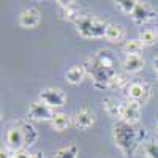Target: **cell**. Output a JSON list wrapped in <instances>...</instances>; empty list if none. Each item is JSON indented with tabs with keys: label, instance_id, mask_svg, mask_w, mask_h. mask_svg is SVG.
<instances>
[{
	"label": "cell",
	"instance_id": "cell-1",
	"mask_svg": "<svg viewBox=\"0 0 158 158\" xmlns=\"http://www.w3.org/2000/svg\"><path fill=\"white\" fill-rule=\"evenodd\" d=\"M146 138V130L136 125L120 122L114 127V141L125 155H133Z\"/></svg>",
	"mask_w": 158,
	"mask_h": 158
},
{
	"label": "cell",
	"instance_id": "cell-2",
	"mask_svg": "<svg viewBox=\"0 0 158 158\" xmlns=\"http://www.w3.org/2000/svg\"><path fill=\"white\" fill-rule=\"evenodd\" d=\"M84 67H85L87 73L90 74L92 82H94V85L97 89H108L109 79H112L117 74L115 68H109L106 65H103L95 56H90Z\"/></svg>",
	"mask_w": 158,
	"mask_h": 158
},
{
	"label": "cell",
	"instance_id": "cell-3",
	"mask_svg": "<svg viewBox=\"0 0 158 158\" xmlns=\"http://www.w3.org/2000/svg\"><path fill=\"white\" fill-rule=\"evenodd\" d=\"M106 22L92 15L81 16V19L76 22V32L82 38H101L106 35Z\"/></svg>",
	"mask_w": 158,
	"mask_h": 158
},
{
	"label": "cell",
	"instance_id": "cell-4",
	"mask_svg": "<svg viewBox=\"0 0 158 158\" xmlns=\"http://www.w3.org/2000/svg\"><path fill=\"white\" fill-rule=\"evenodd\" d=\"M40 101L44 103L51 109H54V108H62L65 104V101H67V97H65L62 89L48 87V89L41 90V94H40Z\"/></svg>",
	"mask_w": 158,
	"mask_h": 158
},
{
	"label": "cell",
	"instance_id": "cell-5",
	"mask_svg": "<svg viewBox=\"0 0 158 158\" xmlns=\"http://www.w3.org/2000/svg\"><path fill=\"white\" fill-rule=\"evenodd\" d=\"M125 94H127V97L131 101L138 103L141 106V104H144L149 100L150 89H149L147 84H144V82H131V84H128L125 87Z\"/></svg>",
	"mask_w": 158,
	"mask_h": 158
},
{
	"label": "cell",
	"instance_id": "cell-6",
	"mask_svg": "<svg viewBox=\"0 0 158 158\" xmlns=\"http://www.w3.org/2000/svg\"><path fill=\"white\" fill-rule=\"evenodd\" d=\"M141 117V106L138 103L128 100L127 103H122L120 106V118L122 122L125 123H131V125H136L138 120Z\"/></svg>",
	"mask_w": 158,
	"mask_h": 158
},
{
	"label": "cell",
	"instance_id": "cell-7",
	"mask_svg": "<svg viewBox=\"0 0 158 158\" xmlns=\"http://www.w3.org/2000/svg\"><path fill=\"white\" fill-rule=\"evenodd\" d=\"M29 115L33 118V120L38 122H46V120H52L54 117V111H52L49 106H46L41 101H33L29 106Z\"/></svg>",
	"mask_w": 158,
	"mask_h": 158
},
{
	"label": "cell",
	"instance_id": "cell-8",
	"mask_svg": "<svg viewBox=\"0 0 158 158\" xmlns=\"http://www.w3.org/2000/svg\"><path fill=\"white\" fill-rule=\"evenodd\" d=\"M59 6L62 8V18L65 21H70V22H77L81 19V6H79L77 2L74 0H70V2H63V0H59Z\"/></svg>",
	"mask_w": 158,
	"mask_h": 158
},
{
	"label": "cell",
	"instance_id": "cell-9",
	"mask_svg": "<svg viewBox=\"0 0 158 158\" xmlns=\"http://www.w3.org/2000/svg\"><path fill=\"white\" fill-rule=\"evenodd\" d=\"M152 16H153V10L146 2H138L135 11L131 13V19H133V22L135 24H139V25L141 24H146L147 21H150Z\"/></svg>",
	"mask_w": 158,
	"mask_h": 158
},
{
	"label": "cell",
	"instance_id": "cell-10",
	"mask_svg": "<svg viewBox=\"0 0 158 158\" xmlns=\"http://www.w3.org/2000/svg\"><path fill=\"white\" fill-rule=\"evenodd\" d=\"M40 19H41V13H40L38 8H29L21 13L19 16V24L21 27H25V29H32V27H36L40 24Z\"/></svg>",
	"mask_w": 158,
	"mask_h": 158
},
{
	"label": "cell",
	"instance_id": "cell-11",
	"mask_svg": "<svg viewBox=\"0 0 158 158\" xmlns=\"http://www.w3.org/2000/svg\"><path fill=\"white\" fill-rule=\"evenodd\" d=\"M95 123V114L92 112L89 108L79 109L74 115V125L79 130H89L92 125Z\"/></svg>",
	"mask_w": 158,
	"mask_h": 158
},
{
	"label": "cell",
	"instance_id": "cell-12",
	"mask_svg": "<svg viewBox=\"0 0 158 158\" xmlns=\"http://www.w3.org/2000/svg\"><path fill=\"white\" fill-rule=\"evenodd\" d=\"M18 127H19L21 133H22V138H24V146H33L36 138H38L36 128L30 122H19Z\"/></svg>",
	"mask_w": 158,
	"mask_h": 158
},
{
	"label": "cell",
	"instance_id": "cell-13",
	"mask_svg": "<svg viewBox=\"0 0 158 158\" xmlns=\"http://www.w3.org/2000/svg\"><path fill=\"white\" fill-rule=\"evenodd\" d=\"M5 139H6L8 146H10L11 149H15V150H19V149H22V146H24V138H22V133H21L19 127L10 128V130L6 131Z\"/></svg>",
	"mask_w": 158,
	"mask_h": 158
},
{
	"label": "cell",
	"instance_id": "cell-14",
	"mask_svg": "<svg viewBox=\"0 0 158 158\" xmlns=\"http://www.w3.org/2000/svg\"><path fill=\"white\" fill-rule=\"evenodd\" d=\"M144 67V57L141 54H133V56H127L123 60V68L130 73H138Z\"/></svg>",
	"mask_w": 158,
	"mask_h": 158
},
{
	"label": "cell",
	"instance_id": "cell-15",
	"mask_svg": "<svg viewBox=\"0 0 158 158\" xmlns=\"http://www.w3.org/2000/svg\"><path fill=\"white\" fill-rule=\"evenodd\" d=\"M85 73H87V70H85L84 65H74V67H71V68L67 71L65 77H67V81H68L70 84H79V82L84 79Z\"/></svg>",
	"mask_w": 158,
	"mask_h": 158
},
{
	"label": "cell",
	"instance_id": "cell-16",
	"mask_svg": "<svg viewBox=\"0 0 158 158\" xmlns=\"http://www.w3.org/2000/svg\"><path fill=\"white\" fill-rule=\"evenodd\" d=\"M104 38H106L109 43H120L123 40V29H122V25H118V24H108Z\"/></svg>",
	"mask_w": 158,
	"mask_h": 158
},
{
	"label": "cell",
	"instance_id": "cell-17",
	"mask_svg": "<svg viewBox=\"0 0 158 158\" xmlns=\"http://www.w3.org/2000/svg\"><path fill=\"white\" fill-rule=\"evenodd\" d=\"M120 106H122V103H118L112 97H108L103 100V109L109 117H120Z\"/></svg>",
	"mask_w": 158,
	"mask_h": 158
},
{
	"label": "cell",
	"instance_id": "cell-18",
	"mask_svg": "<svg viewBox=\"0 0 158 158\" xmlns=\"http://www.w3.org/2000/svg\"><path fill=\"white\" fill-rule=\"evenodd\" d=\"M51 125H52V128H54L56 131H63V130H67L68 125H70V117L67 114H63V112H57L54 117H52Z\"/></svg>",
	"mask_w": 158,
	"mask_h": 158
},
{
	"label": "cell",
	"instance_id": "cell-19",
	"mask_svg": "<svg viewBox=\"0 0 158 158\" xmlns=\"http://www.w3.org/2000/svg\"><path fill=\"white\" fill-rule=\"evenodd\" d=\"M142 43L139 40H128V41L123 43V51L127 56H133V54H139L142 51Z\"/></svg>",
	"mask_w": 158,
	"mask_h": 158
},
{
	"label": "cell",
	"instance_id": "cell-20",
	"mask_svg": "<svg viewBox=\"0 0 158 158\" xmlns=\"http://www.w3.org/2000/svg\"><path fill=\"white\" fill-rule=\"evenodd\" d=\"M103 65H106V67H109V68H115V59H114V56L111 54L109 51H104V49H101V51H98L97 54H94Z\"/></svg>",
	"mask_w": 158,
	"mask_h": 158
},
{
	"label": "cell",
	"instance_id": "cell-21",
	"mask_svg": "<svg viewBox=\"0 0 158 158\" xmlns=\"http://www.w3.org/2000/svg\"><path fill=\"white\" fill-rule=\"evenodd\" d=\"M138 40L142 43V46H152V44L156 43L158 36H156V33L153 30H141Z\"/></svg>",
	"mask_w": 158,
	"mask_h": 158
},
{
	"label": "cell",
	"instance_id": "cell-22",
	"mask_svg": "<svg viewBox=\"0 0 158 158\" xmlns=\"http://www.w3.org/2000/svg\"><path fill=\"white\" fill-rule=\"evenodd\" d=\"M76 156H77V147L74 144L67 146V147H62L54 153V158H76Z\"/></svg>",
	"mask_w": 158,
	"mask_h": 158
},
{
	"label": "cell",
	"instance_id": "cell-23",
	"mask_svg": "<svg viewBox=\"0 0 158 158\" xmlns=\"http://www.w3.org/2000/svg\"><path fill=\"white\" fill-rule=\"evenodd\" d=\"M115 5L122 13H127V15L131 16V13L135 11L138 5V0H120V2H115Z\"/></svg>",
	"mask_w": 158,
	"mask_h": 158
},
{
	"label": "cell",
	"instance_id": "cell-24",
	"mask_svg": "<svg viewBox=\"0 0 158 158\" xmlns=\"http://www.w3.org/2000/svg\"><path fill=\"white\" fill-rule=\"evenodd\" d=\"M142 149L147 158H158V144L155 141H146L142 144Z\"/></svg>",
	"mask_w": 158,
	"mask_h": 158
},
{
	"label": "cell",
	"instance_id": "cell-25",
	"mask_svg": "<svg viewBox=\"0 0 158 158\" xmlns=\"http://www.w3.org/2000/svg\"><path fill=\"white\" fill-rule=\"evenodd\" d=\"M125 84H127L125 76H122V74H115L112 79H109L108 89H109V90H117V89H122Z\"/></svg>",
	"mask_w": 158,
	"mask_h": 158
},
{
	"label": "cell",
	"instance_id": "cell-26",
	"mask_svg": "<svg viewBox=\"0 0 158 158\" xmlns=\"http://www.w3.org/2000/svg\"><path fill=\"white\" fill-rule=\"evenodd\" d=\"M32 155L27 152V150H24V149H19L15 152V158H30Z\"/></svg>",
	"mask_w": 158,
	"mask_h": 158
},
{
	"label": "cell",
	"instance_id": "cell-27",
	"mask_svg": "<svg viewBox=\"0 0 158 158\" xmlns=\"http://www.w3.org/2000/svg\"><path fill=\"white\" fill-rule=\"evenodd\" d=\"M153 68H155V71L158 73V56L153 59Z\"/></svg>",
	"mask_w": 158,
	"mask_h": 158
},
{
	"label": "cell",
	"instance_id": "cell-28",
	"mask_svg": "<svg viewBox=\"0 0 158 158\" xmlns=\"http://www.w3.org/2000/svg\"><path fill=\"white\" fill-rule=\"evenodd\" d=\"M30 158H41V156H40V155H32Z\"/></svg>",
	"mask_w": 158,
	"mask_h": 158
},
{
	"label": "cell",
	"instance_id": "cell-29",
	"mask_svg": "<svg viewBox=\"0 0 158 158\" xmlns=\"http://www.w3.org/2000/svg\"><path fill=\"white\" fill-rule=\"evenodd\" d=\"M156 131H158V122H156Z\"/></svg>",
	"mask_w": 158,
	"mask_h": 158
},
{
	"label": "cell",
	"instance_id": "cell-30",
	"mask_svg": "<svg viewBox=\"0 0 158 158\" xmlns=\"http://www.w3.org/2000/svg\"><path fill=\"white\" fill-rule=\"evenodd\" d=\"M10 158H15V153H13V156H10Z\"/></svg>",
	"mask_w": 158,
	"mask_h": 158
}]
</instances>
